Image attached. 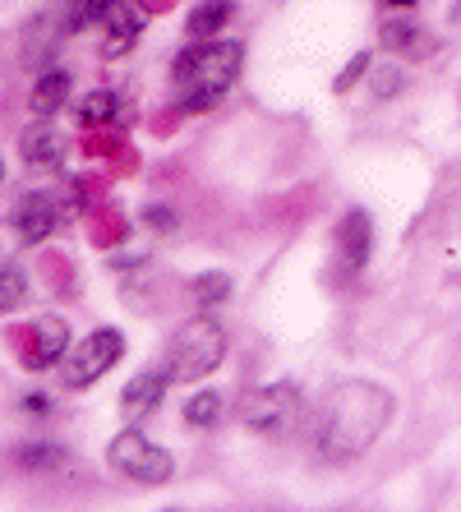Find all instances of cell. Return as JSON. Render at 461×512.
I'll use <instances>...</instances> for the list:
<instances>
[{
    "instance_id": "cb8c5ba5",
    "label": "cell",
    "mask_w": 461,
    "mask_h": 512,
    "mask_svg": "<svg viewBox=\"0 0 461 512\" xmlns=\"http://www.w3.org/2000/svg\"><path fill=\"white\" fill-rule=\"evenodd\" d=\"M28 406H33V416H42V411H51V397H28Z\"/></svg>"
},
{
    "instance_id": "9c48e42d",
    "label": "cell",
    "mask_w": 461,
    "mask_h": 512,
    "mask_svg": "<svg viewBox=\"0 0 461 512\" xmlns=\"http://www.w3.org/2000/svg\"><path fill=\"white\" fill-rule=\"evenodd\" d=\"M19 153H24L28 171H56L65 162V134L51 125V120H33L19 139Z\"/></svg>"
},
{
    "instance_id": "277c9868",
    "label": "cell",
    "mask_w": 461,
    "mask_h": 512,
    "mask_svg": "<svg viewBox=\"0 0 461 512\" xmlns=\"http://www.w3.org/2000/svg\"><path fill=\"white\" fill-rule=\"evenodd\" d=\"M107 466L116 471L120 480H130V485H166V480L176 476V462L166 453L162 443H153L143 429H120L116 439L107 443Z\"/></svg>"
},
{
    "instance_id": "5bb4252c",
    "label": "cell",
    "mask_w": 461,
    "mask_h": 512,
    "mask_svg": "<svg viewBox=\"0 0 461 512\" xmlns=\"http://www.w3.org/2000/svg\"><path fill=\"white\" fill-rule=\"evenodd\" d=\"M231 14H236L231 0H203V5H194L190 19H185V33H190V42H213L231 24Z\"/></svg>"
},
{
    "instance_id": "603a6c76",
    "label": "cell",
    "mask_w": 461,
    "mask_h": 512,
    "mask_svg": "<svg viewBox=\"0 0 461 512\" xmlns=\"http://www.w3.org/2000/svg\"><path fill=\"white\" fill-rule=\"evenodd\" d=\"M143 222H148L157 236H171V231H176V213H171L166 203H148V208H143Z\"/></svg>"
},
{
    "instance_id": "ac0fdd59",
    "label": "cell",
    "mask_w": 461,
    "mask_h": 512,
    "mask_svg": "<svg viewBox=\"0 0 461 512\" xmlns=\"http://www.w3.org/2000/svg\"><path fill=\"white\" fill-rule=\"evenodd\" d=\"M24 296H28L24 268H19L14 259H5V263H0V310H5V314L19 310V305H24Z\"/></svg>"
},
{
    "instance_id": "7402d4cb",
    "label": "cell",
    "mask_w": 461,
    "mask_h": 512,
    "mask_svg": "<svg viewBox=\"0 0 461 512\" xmlns=\"http://www.w3.org/2000/svg\"><path fill=\"white\" fill-rule=\"evenodd\" d=\"M369 79H374V97H379V102H388V97H397L406 88V74L397 70V65H379Z\"/></svg>"
},
{
    "instance_id": "52a82bcc",
    "label": "cell",
    "mask_w": 461,
    "mask_h": 512,
    "mask_svg": "<svg viewBox=\"0 0 461 512\" xmlns=\"http://www.w3.org/2000/svg\"><path fill=\"white\" fill-rule=\"evenodd\" d=\"M56 227H60V208L51 194H42V190L19 194V203H14V236L24 240V245H42Z\"/></svg>"
},
{
    "instance_id": "7c38bea8",
    "label": "cell",
    "mask_w": 461,
    "mask_h": 512,
    "mask_svg": "<svg viewBox=\"0 0 461 512\" xmlns=\"http://www.w3.org/2000/svg\"><path fill=\"white\" fill-rule=\"evenodd\" d=\"M139 33H143V14L134 10L130 0H116L111 14H107V42H102V56L116 60V56H125V51H134Z\"/></svg>"
},
{
    "instance_id": "e0dca14e",
    "label": "cell",
    "mask_w": 461,
    "mask_h": 512,
    "mask_svg": "<svg viewBox=\"0 0 461 512\" xmlns=\"http://www.w3.org/2000/svg\"><path fill=\"white\" fill-rule=\"evenodd\" d=\"M190 296L199 310H217V305H226L231 300V273H199L190 282Z\"/></svg>"
},
{
    "instance_id": "8fae6325",
    "label": "cell",
    "mask_w": 461,
    "mask_h": 512,
    "mask_svg": "<svg viewBox=\"0 0 461 512\" xmlns=\"http://www.w3.org/2000/svg\"><path fill=\"white\" fill-rule=\"evenodd\" d=\"M70 356V323L60 314H42L33 328V351H28V365H56V360Z\"/></svg>"
},
{
    "instance_id": "d4e9b609",
    "label": "cell",
    "mask_w": 461,
    "mask_h": 512,
    "mask_svg": "<svg viewBox=\"0 0 461 512\" xmlns=\"http://www.w3.org/2000/svg\"><path fill=\"white\" fill-rule=\"evenodd\" d=\"M388 5H392V10H411L415 0H388Z\"/></svg>"
},
{
    "instance_id": "8992f818",
    "label": "cell",
    "mask_w": 461,
    "mask_h": 512,
    "mask_svg": "<svg viewBox=\"0 0 461 512\" xmlns=\"http://www.w3.org/2000/svg\"><path fill=\"white\" fill-rule=\"evenodd\" d=\"M125 356V333L120 328H97V333H88L83 342L70 346V356L60 360L65 365V388H93L102 374H111V365Z\"/></svg>"
},
{
    "instance_id": "ba28073f",
    "label": "cell",
    "mask_w": 461,
    "mask_h": 512,
    "mask_svg": "<svg viewBox=\"0 0 461 512\" xmlns=\"http://www.w3.org/2000/svg\"><path fill=\"white\" fill-rule=\"evenodd\" d=\"M176 383V374H171V365H153V370H143L134 374L130 383H125V393H120V411L130 420H143V416H153L157 406H162L166 388Z\"/></svg>"
},
{
    "instance_id": "5b68a950",
    "label": "cell",
    "mask_w": 461,
    "mask_h": 512,
    "mask_svg": "<svg viewBox=\"0 0 461 512\" xmlns=\"http://www.w3.org/2000/svg\"><path fill=\"white\" fill-rule=\"evenodd\" d=\"M305 420V397L296 383H268L240 397V425L263 439H282Z\"/></svg>"
},
{
    "instance_id": "d6986e66",
    "label": "cell",
    "mask_w": 461,
    "mask_h": 512,
    "mask_svg": "<svg viewBox=\"0 0 461 512\" xmlns=\"http://www.w3.org/2000/svg\"><path fill=\"white\" fill-rule=\"evenodd\" d=\"M116 116H120V97L111 93V88H102V93H88L79 102V120H83V125H111Z\"/></svg>"
},
{
    "instance_id": "9a60e30c",
    "label": "cell",
    "mask_w": 461,
    "mask_h": 512,
    "mask_svg": "<svg viewBox=\"0 0 461 512\" xmlns=\"http://www.w3.org/2000/svg\"><path fill=\"white\" fill-rule=\"evenodd\" d=\"M116 0H60V33H83L93 24H107Z\"/></svg>"
},
{
    "instance_id": "3957f363",
    "label": "cell",
    "mask_w": 461,
    "mask_h": 512,
    "mask_svg": "<svg viewBox=\"0 0 461 512\" xmlns=\"http://www.w3.org/2000/svg\"><path fill=\"white\" fill-rule=\"evenodd\" d=\"M226 360V328L213 319V314H199V319L180 323L176 337H171V374L176 383H194V379H208Z\"/></svg>"
},
{
    "instance_id": "7a4b0ae2",
    "label": "cell",
    "mask_w": 461,
    "mask_h": 512,
    "mask_svg": "<svg viewBox=\"0 0 461 512\" xmlns=\"http://www.w3.org/2000/svg\"><path fill=\"white\" fill-rule=\"evenodd\" d=\"M245 65V42L236 37H213V42H190L171 65V84L180 93V111L217 107Z\"/></svg>"
},
{
    "instance_id": "44dd1931",
    "label": "cell",
    "mask_w": 461,
    "mask_h": 512,
    "mask_svg": "<svg viewBox=\"0 0 461 512\" xmlns=\"http://www.w3.org/2000/svg\"><path fill=\"white\" fill-rule=\"evenodd\" d=\"M369 70H374V51H360V56H351V65H346V70L332 79V93H351V88L360 84Z\"/></svg>"
},
{
    "instance_id": "30bf717a",
    "label": "cell",
    "mask_w": 461,
    "mask_h": 512,
    "mask_svg": "<svg viewBox=\"0 0 461 512\" xmlns=\"http://www.w3.org/2000/svg\"><path fill=\"white\" fill-rule=\"evenodd\" d=\"M369 250H374V227H369V217L360 208L342 217V231H337V254H342L346 273H360L369 263Z\"/></svg>"
},
{
    "instance_id": "ffe728a7",
    "label": "cell",
    "mask_w": 461,
    "mask_h": 512,
    "mask_svg": "<svg viewBox=\"0 0 461 512\" xmlns=\"http://www.w3.org/2000/svg\"><path fill=\"white\" fill-rule=\"evenodd\" d=\"M379 37H383V47H392V51H415L420 42H429L415 19H388V24L379 28Z\"/></svg>"
},
{
    "instance_id": "4fadbf2b",
    "label": "cell",
    "mask_w": 461,
    "mask_h": 512,
    "mask_svg": "<svg viewBox=\"0 0 461 512\" xmlns=\"http://www.w3.org/2000/svg\"><path fill=\"white\" fill-rule=\"evenodd\" d=\"M65 97H70V74L65 70H42L37 74L33 93H28V111L33 120H51L60 107H65Z\"/></svg>"
},
{
    "instance_id": "2e32d148",
    "label": "cell",
    "mask_w": 461,
    "mask_h": 512,
    "mask_svg": "<svg viewBox=\"0 0 461 512\" xmlns=\"http://www.w3.org/2000/svg\"><path fill=\"white\" fill-rule=\"evenodd\" d=\"M222 411H226L222 393H194L190 402L180 406V416H185V425H190V429H213V425H222Z\"/></svg>"
},
{
    "instance_id": "6da1fadb",
    "label": "cell",
    "mask_w": 461,
    "mask_h": 512,
    "mask_svg": "<svg viewBox=\"0 0 461 512\" xmlns=\"http://www.w3.org/2000/svg\"><path fill=\"white\" fill-rule=\"evenodd\" d=\"M388 416H392V397L383 393L379 383L351 379L323 397L319 416H314V443L332 462L337 457H355L388 429Z\"/></svg>"
}]
</instances>
